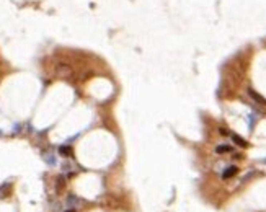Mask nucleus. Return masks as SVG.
Listing matches in <instances>:
<instances>
[{"instance_id":"obj_1","label":"nucleus","mask_w":266,"mask_h":212,"mask_svg":"<svg viewBox=\"0 0 266 212\" xmlns=\"http://www.w3.org/2000/svg\"><path fill=\"white\" fill-rule=\"evenodd\" d=\"M246 92H248V95H250L251 98H253V100H255L256 103H260V105L266 106V98H263V96L260 95V93H256V92L253 90V88H248V90H246Z\"/></svg>"},{"instance_id":"obj_8","label":"nucleus","mask_w":266,"mask_h":212,"mask_svg":"<svg viewBox=\"0 0 266 212\" xmlns=\"http://www.w3.org/2000/svg\"><path fill=\"white\" fill-rule=\"evenodd\" d=\"M219 131H220V134H222V135H227V134H229V132H227V129H224V127H220Z\"/></svg>"},{"instance_id":"obj_7","label":"nucleus","mask_w":266,"mask_h":212,"mask_svg":"<svg viewBox=\"0 0 266 212\" xmlns=\"http://www.w3.org/2000/svg\"><path fill=\"white\" fill-rule=\"evenodd\" d=\"M255 119H256V117H255L253 114H251V116H250V129L253 127V124H255Z\"/></svg>"},{"instance_id":"obj_3","label":"nucleus","mask_w":266,"mask_h":212,"mask_svg":"<svg viewBox=\"0 0 266 212\" xmlns=\"http://www.w3.org/2000/svg\"><path fill=\"white\" fill-rule=\"evenodd\" d=\"M232 140H234V144H237L239 147H248V142H246L245 139H242L240 135H237V134H232Z\"/></svg>"},{"instance_id":"obj_6","label":"nucleus","mask_w":266,"mask_h":212,"mask_svg":"<svg viewBox=\"0 0 266 212\" xmlns=\"http://www.w3.org/2000/svg\"><path fill=\"white\" fill-rule=\"evenodd\" d=\"M8 188H10V183H5V185L0 188V197H2V199H3V197H7V196H5V192H7Z\"/></svg>"},{"instance_id":"obj_4","label":"nucleus","mask_w":266,"mask_h":212,"mask_svg":"<svg viewBox=\"0 0 266 212\" xmlns=\"http://www.w3.org/2000/svg\"><path fill=\"white\" fill-rule=\"evenodd\" d=\"M217 153H227V152H232V147L230 145H219V147L216 149Z\"/></svg>"},{"instance_id":"obj_5","label":"nucleus","mask_w":266,"mask_h":212,"mask_svg":"<svg viewBox=\"0 0 266 212\" xmlns=\"http://www.w3.org/2000/svg\"><path fill=\"white\" fill-rule=\"evenodd\" d=\"M59 153H60V155H65V157H67V155L72 153V149H70L69 145H62V147H59Z\"/></svg>"},{"instance_id":"obj_9","label":"nucleus","mask_w":266,"mask_h":212,"mask_svg":"<svg viewBox=\"0 0 266 212\" xmlns=\"http://www.w3.org/2000/svg\"><path fill=\"white\" fill-rule=\"evenodd\" d=\"M65 212H75L74 209H69V210H65Z\"/></svg>"},{"instance_id":"obj_10","label":"nucleus","mask_w":266,"mask_h":212,"mask_svg":"<svg viewBox=\"0 0 266 212\" xmlns=\"http://www.w3.org/2000/svg\"><path fill=\"white\" fill-rule=\"evenodd\" d=\"M0 134H2V132H0Z\"/></svg>"},{"instance_id":"obj_2","label":"nucleus","mask_w":266,"mask_h":212,"mask_svg":"<svg viewBox=\"0 0 266 212\" xmlns=\"http://www.w3.org/2000/svg\"><path fill=\"white\" fill-rule=\"evenodd\" d=\"M237 173H239V168H237V167H229L224 173H222V178H224V180H229V178L235 176Z\"/></svg>"}]
</instances>
